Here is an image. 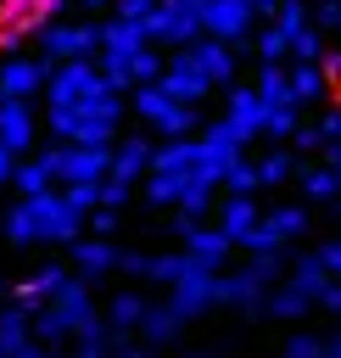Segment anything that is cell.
<instances>
[{"instance_id": "cell-23", "label": "cell", "mask_w": 341, "mask_h": 358, "mask_svg": "<svg viewBox=\"0 0 341 358\" xmlns=\"http://www.w3.org/2000/svg\"><path fill=\"white\" fill-rule=\"evenodd\" d=\"M0 168H6V162H0Z\"/></svg>"}, {"instance_id": "cell-18", "label": "cell", "mask_w": 341, "mask_h": 358, "mask_svg": "<svg viewBox=\"0 0 341 358\" xmlns=\"http://www.w3.org/2000/svg\"><path fill=\"white\" fill-rule=\"evenodd\" d=\"M106 358H151L145 347H106Z\"/></svg>"}, {"instance_id": "cell-17", "label": "cell", "mask_w": 341, "mask_h": 358, "mask_svg": "<svg viewBox=\"0 0 341 358\" xmlns=\"http://www.w3.org/2000/svg\"><path fill=\"white\" fill-rule=\"evenodd\" d=\"M11 358H56V352H50V347H45V341H34V336H28V341H22V347H17V352H11Z\"/></svg>"}, {"instance_id": "cell-14", "label": "cell", "mask_w": 341, "mask_h": 358, "mask_svg": "<svg viewBox=\"0 0 341 358\" xmlns=\"http://www.w3.org/2000/svg\"><path fill=\"white\" fill-rule=\"evenodd\" d=\"M224 224H229V235H240V241H252V235H257V229H252V213H246V207H229V218H224Z\"/></svg>"}, {"instance_id": "cell-8", "label": "cell", "mask_w": 341, "mask_h": 358, "mask_svg": "<svg viewBox=\"0 0 341 358\" xmlns=\"http://www.w3.org/2000/svg\"><path fill=\"white\" fill-rule=\"evenodd\" d=\"M140 313H145V302L140 296H112V308H106V319H112V330L123 336V330H134L140 324Z\"/></svg>"}, {"instance_id": "cell-9", "label": "cell", "mask_w": 341, "mask_h": 358, "mask_svg": "<svg viewBox=\"0 0 341 358\" xmlns=\"http://www.w3.org/2000/svg\"><path fill=\"white\" fill-rule=\"evenodd\" d=\"M302 308H307V296L296 285H285L280 296H268V319H302Z\"/></svg>"}, {"instance_id": "cell-21", "label": "cell", "mask_w": 341, "mask_h": 358, "mask_svg": "<svg viewBox=\"0 0 341 358\" xmlns=\"http://www.w3.org/2000/svg\"><path fill=\"white\" fill-rule=\"evenodd\" d=\"M324 358H341V330H335V336H324Z\"/></svg>"}, {"instance_id": "cell-2", "label": "cell", "mask_w": 341, "mask_h": 358, "mask_svg": "<svg viewBox=\"0 0 341 358\" xmlns=\"http://www.w3.org/2000/svg\"><path fill=\"white\" fill-rule=\"evenodd\" d=\"M67 229H73V207H56V201H34V207H17L11 213V241L67 235Z\"/></svg>"}, {"instance_id": "cell-12", "label": "cell", "mask_w": 341, "mask_h": 358, "mask_svg": "<svg viewBox=\"0 0 341 358\" xmlns=\"http://www.w3.org/2000/svg\"><path fill=\"white\" fill-rule=\"evenodd\" d=\"M190 246H196L201 263H218V257H224V241H218V235H190Z\"/></svg>"}, {"instance_id": "cell-22", "label": "cell", "mask_w": 341, "mask_h": 358, "mask_svg": "<svg viewBox=\"0 0 341 358\" xmlns=\"http://www.w3.org/2000/svg\"><path fill=\"white\" fill-rule=\"evenodd\" d=\"M196 358H207V352H196Z\"/></svg>"}, {"instance_id": "cell-11", "label": "cell", "mask_w": 341, "mask_h": 358, "mask_svg": "<svg viewBox=\"0 0 341 358\" xmlns=\"http://www.w3.org/2000/svg\"><path fill=\"white\" fill-rule=\"evenodd\" d=\"M274 358H324V341H319V336H291Z\"/></svg>"}, {"instance_id": "cell-16", "label": "cell", "mask_w": 341, "mask_h": 358, "mask_svg": "<svg viewBox=\"0 0 341 358\" xmlns=\"http://www.w3.org/2000/svg\"><path fill=\"white\" fill-rule=\"evenodd\" d=\"M6 134H11V145H22V140H28V123H22V112H6Z\"/></svg>"}, {"instance_id": "cell-7", "label": "cell", "mask_w": 341, "mask_h": 358, "mask_svg": "<svg viewBox=\"0 0 341 358\" xmlns=\"http://www.w3.org/2000/svg\"><path fill=\"white\" fill-rule=\"evenodd\" d=\"M34 313L28 308H0V358H11L28 336H34V324H28Z\"/></svg>"}, {"instance_id": "cell-4", "label": "cell", "mask_w": 341, "mask_h": 358, "mask_svg": "<svg viewBox=\"0 0 341 358\" xmlns=\"http://www.w3.org/2000/svg\"><path fill=\"white\" fill-rule=\"evenodd\" d=\"M263 285H268V263H252V268L229 274V280L218 285V296H224V302H240V308H252V302L263 296Z\"/></svg>"}, {"instance_id": "cell-6", "label": "cell", "mask_w": 341, "mask_h": 358, "mask_svg": "<svg viewBox=\"0 0 341 358\" xmlns=\"http://www.w3.org/2000/svg\"><path fill=\"white\" fill-rule=\"evenodd\" d=\"M61 285H67V274H61V268H39V274H28V280L17 285V302L39 308V302H50V296H56Z\"/></svg>"}, {"instance_id": "cell-3", "label": "cell", "mask_w": 341, "mask_h": 358, "mask_svg": "<svg viewBox=\"0 0 341 358\" xmlns=\"http://www.w3.org/2000/svg\"><path fill=\"white\" fill-rule=\"evenodd\" d=\"M212 296H218V285H212V274H207V263H190L179 280H173V313L179 319H196L201 308H212Z\"/></svg>"}, {"instance_id": "cell-10", "label": "cell", "mask_w": 341, "mask_h": 358, "mask_svg": "<svg viewBox=\"0 0 341 358\" xmlns=\"http://www.w3.org/2000/svg\"><path fill=\"white\" fill-rule=\"evenodd\" d=\"M291 285H296V291H302L307 302H319V296H324V263H302Z\"/></svg>"}, {"instance_id": "cell-19", "label": "cell", "mask_w": 341, "mask_h": 358, "mask_svg": "<svg viewBox=\"0 0 341 358\" xmlns=\"http://www.w3.org/2000/svg\"><path fill=\"white\" fill-rule=\"evenodd\" d=\"M319 302H324V308H335V313H341V285H324V296H319Z\"/></svg>"}, {"instance_id": "cell-24", "label": "cell", "mask_w": 341, "mask_h": 358, "mask_svg": "<svg viewBox=\"0 0 341 358\" xmlns=\"http://www.w3.org/2000/svg\"><path fill=\"white\" fill-rule=\"evenodd\" d=\"M56 358H61V352H56Z\"/></svg>"}, {"instance_id": "cell-5", "label": "cell", "mask_w": 341, "mask_h": 358, "mask_svg": "<svg viewBox=\"0 0 341 358\" xmlns=\"http://www.w3.org/2000/svg\"><path fill=\"white\" fill-rule=\"evenodd\" d=\"M134 330L145 336V347H173V341H179V330H184V319H179L173 308H145Z\"/></svg>"}, {"instance_id": "cell-13", "label": "cell", "mask_w": 341, "mask_h": 358, "mask_svg": "<svg viewBox=\"0 0 341 358\" xmlns=\"http://www.w3.org/2000/svg\"><path fill=\"white\" fill-rule=\"evenodd\" d=\"M106 263H112V252H106V246H78V268H89V274H101Z\"/></svg>"}, {"instance_id": "cell-20", "label": "cell", "mask_w": 341, "mask_h": 358, "mask_svg": "<svg viewBox=\"0 0 341 358\" xmlns=\"http://www.w3.org/2000/svg\"><path fill=\"white\" fill-rule=\"evenodd\" d=\"M324 268H335V274H341V241H335V246L324 252Z\"/></svg>"}, {"instance_id": "cell-15", "label": "cell", "mask_w": 341, "mask_h": 358, "mask_svg": "<svg viewBox=\"0 0 341 358\" xmlns=\"http://www.w3.org/2000/svg\"><path fill=\"white\" fill-rule=\"evenodd\" d=\"M34 78H39V73H34L28 62H11V67H6V84H11V90H28Z\"/></svg>"}, {"instance_id": "cell-1", "label": "cell", "mask_w": 341, "mask_h": 358, "mask_svg": "<svg viewBox=\"0 0 341 358\" xmlns=\"http://www.w3.org/2000/svg\"><path fill=\"white\" fill-rule=\"evenodd\" d=\"M67 0H0V50H17L34 28H45Z\"/></svg>"}]
</instances>
